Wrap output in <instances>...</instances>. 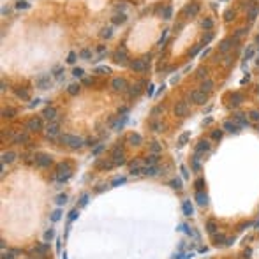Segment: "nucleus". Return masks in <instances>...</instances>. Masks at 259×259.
Returning <instances> with one entry per match:
<instances>
[{
    "label": "nucleus",
    "instance_id": "3",
    "mask_svg": "<svg viewBox=\"0 0 259 259\" xmlns=\"http://www.w3.org/2000/svg\"><path fill=\"white\" fill-rule=\"evenodd\" d=\"M78 90H80V86H78V85H71V86H69V92H71V93H78Z\"/></svg>",
    "mask_w": 259,
    "mask_h": 259
},
{
    "label": "nucleus",
    "instance_id": "1",
    "mask_svg": "<svg viewBox=\"0 0 259 259\" xmlns=\"http://www.w3.org/2000/svg\"><path fill=\"white\" fill-rule=\"evenodd\" d=\"M125 86H127V83L123 80H115L113 81V88L115 90H125Z\"/></svg>",
    "mask_w": 259,
    "mask_h": 259
},
{
    "label": "nucleus",
    "instance_id": "2",
    "mask_svg": "<svg viewBox=\"0 0 259 259\" xmlns=\"http://www.w3.org/2000/svg\"><path fill=\"white\" fill-rule=\"evenodd\" d=\"M132 69H136V71H141V69H143V64H141V62H134V64H132Z\"/></svg>",
    "mask_w": 259,
    "mask_h": 259
}]
</instances>
